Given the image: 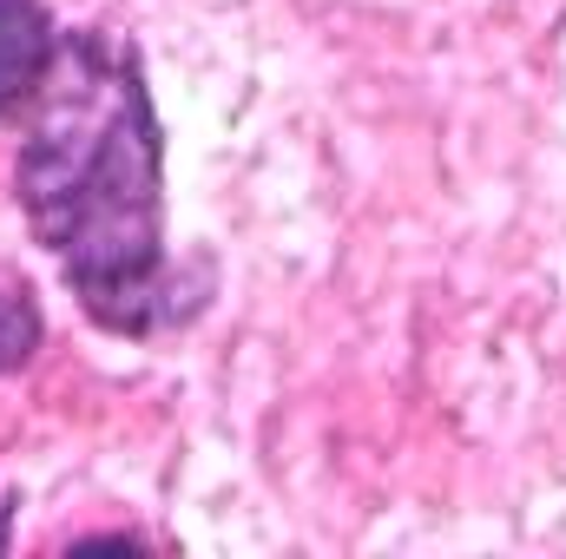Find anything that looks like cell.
Returning <instances> with one entry per match:
<instances>
[{
    "mask_svg": "<svg viewBox=\"0 0 566 559\" xmlns=\"http://www.w3.org/2000/svg\"><path fill=\"white\" fill-rule=\"evenodd\" d=\"M60 46H66V27L53 20L46 0H0V119L33 106Z\"/></svg>",
    "mask_w": 566,
    "mask_h": 559,
    "instance_id": "7a4b0ae2",
    "label": "cell"
},
{
    "mask_svg": "<svg viewBox=\"0 0 566 559\" xmlns=\"http://www.w3.org/2000/svg\"><path fill=\"white\" fill-rule=\"evenodd\" d=\"M13 204L93 329L158 342L205 316L211 257H171L165 119L133 33H66L13 151Z\"/></svg>",
    "mask_w": 566,
    "mask_h": 559,
    "instance_id": "6da1fadb",
    "label": "cell"
},
{
    "mask_svg": "<svg viewBox=\"0 0 566 559\" xmlns=\"http://www.w3.org/2000/svg\"><path fill=\"white\" fill-rule=\"evenodd\" d=\"M13 507H20V500H13V494H0V547H7V520H13Z\"/></svg>",
    "mask_w": 566,
    "mask_h": 559,
    "instance_id": "3957f363",
    "label": "cell"
}]
</instances>
